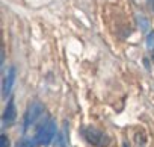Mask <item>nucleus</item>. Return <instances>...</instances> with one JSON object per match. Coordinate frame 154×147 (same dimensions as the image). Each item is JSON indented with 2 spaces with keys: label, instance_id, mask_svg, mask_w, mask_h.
Returning <instances> with one entry per match:
<instances>
[{
  "label": "nucleus",
  "instance_id": "9d476101",
  "mask_svg": "<svg viewBox=\"0 0 154 147\" xmlns=\"http://www.w3.org/2000/svg\"><path fill=\"white\" fill-rule=\"evenodd\" d=\"M151 2V8H152V11H154V0H149Z\"/></svg>",
  "mask_w": 154,
  "mask_h": 147
},
{
  "label": "nucleus",
  "instance_id": "6e6552de",
  "mask_svg": "<svg viewBox=\"0 0 154 147\" xmlns=\"http://www.w3.org/2000/svg\"><path fill=\"white\" fill-rule=\"evenodd\" d=\"M146 46H148L149 50H154V32L148 34V37H146Z\"/></svg>",
  "mask_w": 154,
  "mask_h": 147
},
{
  "label": "nucleus",
  "instance_id": "9b49d317",
  "mask_svg": "<svg viewBox=\"0 0 154 147\" xmlns=\"http://www.w3.org/2000/svg\"><path fill=\"white\" fill-rule=\"evenodd\" d=\"M122 147H128V144H124V145H122Z\"/></svg>",
  "mask_w": 154,
  "mask_h": 147
},
{
  "label": "nucleus",
  "instance_id": "f257e3e1",
  "mask_svg": "<svg viewBox=\"0 0 154 147\" xmlns=\"http://www.w3.org/2000/svg\"><path fill=\"white\" fill-rule=\"evenodd\" d=\"M56 130H57L56 123L53 120H45L38 127V132L35 135V142H38L41 145H48L53 141V138L56 135Z\"/></svg>",
  "mask_w": 154,
  "mask_h": 147
},
{
  "label": "nucleus",
  "instance_id": "7ed1b4c3",
  "mask_svg": "<svg viewBox=\"0 0 154 147\" xmlns=\"http://www.w3.org/2000/svg\"><path fill=\"white\" fill-rule=\"evenodd\" d=\"M42 114V105L39 102H32L26 111V115H24V121H23V129L27 130L32 124L36 123V120L41 117Z\"/></svg>",
  "mask_w": 154,
  "mask_h": 147
},
{
  "label": "nucleus",
  "instance_id": "f03ea898",
  "mask_svg": "<svg viewBox=\"0 0 154 147\" xmlns=\"http://www.w3.org/2000/svg\"><path fill=\"white\" fill-rule=\"evenodd\" d=\"M83 135H85L86 141L94 147H109V144H110V136L100 129L86 127V129H83Z\"/></svg>",
  "mask_w": 154,
  "mask_h": 147
},
{
  "label": "nucleus",
  "instance_id": "0eeeda50",
  "mask_svg": "<svg viewBox=\"0 0 154 147\" xmlns=\"http://www.w3.org/2000/svg\"><path fill=\"white\" fill-rule=\"evenodd\" d=\"M35 144H36V142H33V141H30V139L24 138V139H20V141L17 142V145H15V147H35Z\"/></svg>",
  "mask_w": 154,
  "mask_h": 147
},
{
  "label": "nucleus",
  "instance_id": "20e7f679",
  "mask_svg": "<svg viewBox=\"0 0 154 147\" xmlns=\"http://www.w3.org/2000/svg\"><path fill=\"white\" fill-rule=\"evenodd\" d=\"M14 81H15V70H14V67H11V68H8V71L3 76V84H2V97L3 99H6L9 96V93L12 91Z\"/></svg>",
  "mask_w": 154,
  "mask_h": 147
},
{
  "label": "nucleus",
  "instance_id": "39448f33",
  "mask_svg": "<svg viewBox=\"0 0 154 147\" xmlns=\"http://www.w3.org/2000/svg\"><path fill=\"white\" fill-rule=\"evenodd\" d=\"M15 118H17V109H15V103H14V100H11V102L6 105L5 111H3L2 123H3V126L6 127V126L12 124V123L15 121Z\"/></svg>",
  "mask_w": 154,
  "mask_h": 147
},
{
  "label": "nucleus",
  "instance_id": "1a4fd4ad",
  "mask_svg": "<svg viewBox=\"0 0 154 147\" xmlns=\"http://www.w3.org/2000/svg\"><path fill=\"white\" fill-rule=\"evenodd\" d=\"M0 141H2V147H8V138H6L5 133L0 136Z\"/></svg>",
  "mask_w": 154,
  "mask_h": 147
},
{
  "label": "nucleus",
  "instance_id": "423d86ee",
  "mask_svg": "<svg viewBox=\"0 0 154 147\" xmlns=\"http://www.w3.org/2000/svg\"><path fill=\"white\" fill-rule=\"evenodd\" d=\"M133 142H134V147H145L146 145V135L143 132H136L133 135Z\"/></svg>",
  "mask_w": 154,
  "mask_h": 147
}]
</instances>
